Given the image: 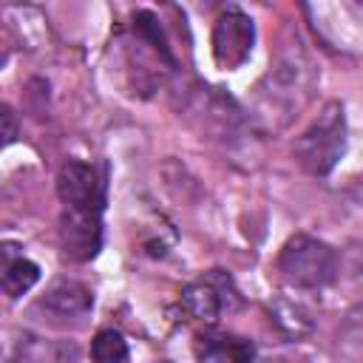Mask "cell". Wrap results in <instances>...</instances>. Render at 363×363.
<instances>
[{"instance_id": "obj_5", "label": "cell", "mask_w": 363, "mask_h": 363, "mask_svg": "<svg viewBox=\"0 0 363 363\" xmlns=\"http://www.w3.org/2000/svg\"><path fill=\"white\" fill-rule=\"evenodd\" d=\"M57 196L68 210L102 213L105 210V179L102 173L79 159H68L57 176Z\"/></svg>"}, {"instance_id": "obj_13", "label": "cell", "mask_w": 363, "mask_h": 363, "mask_svg": "<svg viewBox=\"0 0 363 363\" xmlns=\"http://www.w3.org/2000/svg\"><path fill=\"white\" fill-rule=\"evenodd\" d=\"M20 133V122H17V113L11 105L0 102V150L9 147Z\"/></svg>"}, {"instance_id": "obj_2", "label": "cell", "mask_w": 363, "mask_h": 363, "mask_svg": "<svg viewBox=\"0 0 363 363\" xmlns=\"http://www.w3.org/2000/svg\"><path fill=\"white\" fill-rule=\"evenodd\" d=\"M346 153V113L340 102H326L318 119L298 136L295 156L312 176H326Z\"/></svg>"}, {"instance_id": "obj_7", "label": "cell", "mask_w": 363, "mask_h": 363, "mask_svg": "<svg viewBox=\"0 0 363 363\" xmlns=\"http://www.w3.org/2000/svg\"><path fill=\"white\" fill-rule=\"evenodd\" d=\"M193 352L199 363H252L255 346L252 340L233 332H199L193 340Z\"/></svg>"}, {"instance_id": "obj_3", "label": "cell", "mask_w": 363, "mask_h": 363, "mask_svg": "<svg viewBox=\"0 0 363 363\" xmlns=\"http://www.w3.org/2000/svg\"><path fill=\"white\" fill-rule=\"evenodd\" d=\"M210 45H213L216 65L221 71H235L252 54V45H255V23L241 9H227L213 23Z\"/></svg>"}, {"instance_id": "obj_12", "label": "cell", "mask_w": 363, "mask_h": 363, "mask_svg": "<svg viewBox=\"0 0 363 363\" xmlns=\"http://www.w3.org/2000/svg\"><path fill=\"white\" fill-rule=\"evenodd\" d=\"M272 320L292 337H301L306 332H312V318L303 306L298 303H286V301H275L272 306Z\"/></svg>"}, {"instance_id": "obj_1", "label": "cell", "mask_w": 363, "mask_h": 363, "mask_svg": "<svg viewBox=\"0 0 363 363\" xmlns=\"http://www.w3.org/2000/svg\"><path fill=\"white\" fill-rule=\"evenodd\" d=\"M278 272L289 286L323 289L337 278V252L306 233H295L278 252Z\"/></svg>"}, {"instance_id": "obj_8", "label": "cell", "mask_w": 363, "mask_h": 363, "mask_svg": "<svg viewBox=\"0 0 363 363\" xmlns=\"http://www.w3.org/2000/svg\"><path fill=\"white\" fill-rule=\"evenodd\" d=\"M40 309H45L48 315L57 318H82L91 312L94 306V292L74 278H57L48 284V289L40 295L37 301Z\"/></svg>"}, {"instance_id": "obj_11", "label": "cell", "mask_w": 363, "mask_h": 363, "mask_svg": "<svg viewBox=\"0 0 363 363\" xmlns=\"http://www.w3.org/2000/svg\"><path fill=\"white\" fill-rule=\"evenodd\" d=\"M91 360L94 363H125L128 343L116 329H99L91 340Z\"/></svg>"}, {"instance_id": "obj_9", "label": "cell", "mask_w": 363, "mask_h": 363, "mask_svg": "<svg viewBox=\"0 0 363 363\" xmlns=\"http://www.w3.org/2000/svg\"><path fill=\"white\" fill-rule=\"evenodd\" d=\"M11 363H79V349L74 340L26 332L14 343Z\"/></svg>"}, {"instance_id": "obj_4", "label": "cell", "mask_w": 363, "mask_h": 363, "mask_svg": "<svg viewBox=\"0 0 363 363\" xmlns=\"http://www.w3.org/2000/svg\"><path fill=\"white\" fill-rule=\"evenodd\" d=\"M182 306L190 318L204 320V323H216L218 315L227 309H238L241 298L238 289L233 286V278L221 269H210L207 275H201L199 281L187 284L182 289Z\"/></svg>"}, {"instance_id": "obj_14", "label": "cell", "mask_w": 363, "mask_h": 363, "mask_svg": "<svg viewBox=\"0 0 363 363\" xmlns=\"http://www.w3.org/2000/svg\"><path fill=\"white\" fill-rule=\"evenodd\" d=\"M20 255H23V244H20V241H11V238L0 241V272H3L11 261H17Z\"/></svg>"}, {"instance_id": "obj_6", "label": "cell", "mask_w": 363, "mask_h": 363, "mask_svg": "<svg viewBox=\"0 0 363 363\" xmlns=\"http://www.w3.org/2000/svg\"><path fill=\"white\" fill-rule=\"evenodd\" d=\"M60 250H62V258H68L74 264L94 261L102 250V213H85V210L62 207Z\"/></svg>"}, {"instance_id": "obj_10", "label": "cell", "mask_w": 363, "mask_h": 363, "mask_svg": "<svg viewBox=\"0 0 363 363\" xmlns=\"http://www.w3.org/2000/svg\"><path fill=\"white\" fill-rule=\"evenodd\" d=\"M37 281H40V267L31 258H26V255H20L17 261H11L0 272V289L9 298H23Z\"/></svg>"}]
</instances>
